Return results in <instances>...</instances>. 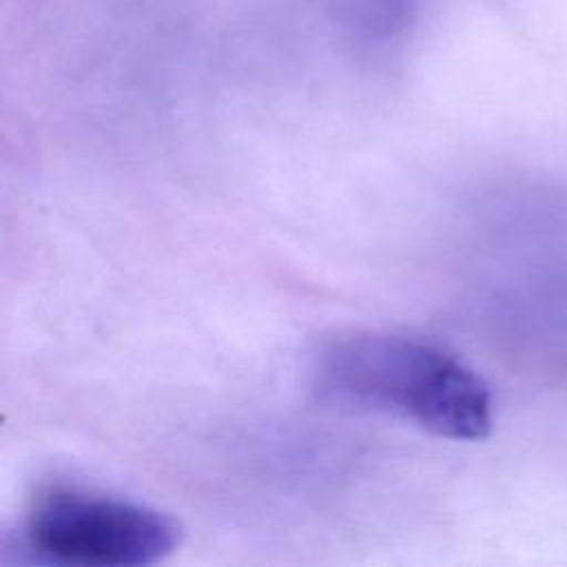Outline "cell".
I'll return each mask as SVG.
<instances>
[{
	"label": "cell",
	"mask_w": 567,
	"mask_h": 567,
	"mask_svg": "<svg viewBox=\"0 0 567 567\" xmlns=\"http://www.w3.org/2000/svg\"><path fill=\"white\" fill-rule=\"evenodd\" d=\"M321 403L385 414L454 441L489 434L487 383L447 350L390 332H357L328 343L312 370Z\"/></svg>",
	"instance_id": "6da1fadb"
},
{
	"label": "cell",
	"mask_w": 567,
	"mask_h": 567,
	"mask_svg": "<svg viewBox=\"0 0 567 567\" xmlns=\"http://www.w3.org/2000/svg\"><path fill=\"white\" fill-rule=\"evenodd\" d=\"M179 540L173 516L71 483L42 487L18 529V547L29 560L58 567H146L168 558Z\"/></svg>",
	"instance_id": "7a4b0ae2"
}]
</instances>
